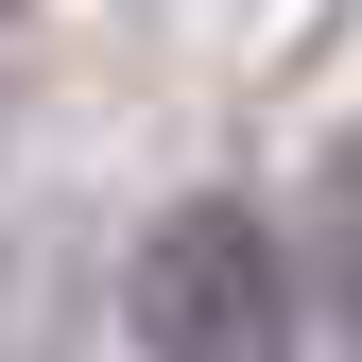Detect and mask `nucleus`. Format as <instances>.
I'll return each mask as SVG.
<instances>
[{"label": "nucleus", "instance_id": "f257e3e1", "mask_svg": "<svg viewBox=\"0 0 362 362\" xmlns=\"http://www.w3.org/2000/svg\"><path fill=\"white\" fill-rule=\"evenodd\" d=\"M121 310H139V362H293V259H276V224L224 207V190L139 242Z\"/></svg>", "mask_w": 362, "mask_h": 362}]
</instances>
